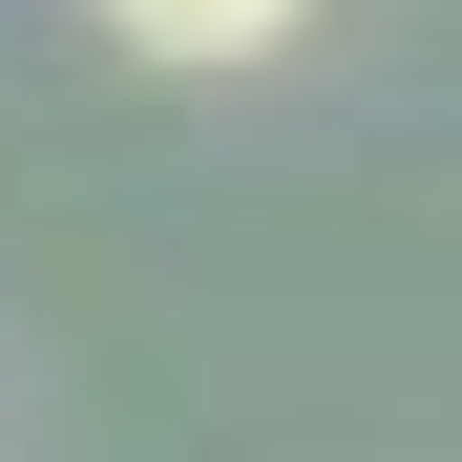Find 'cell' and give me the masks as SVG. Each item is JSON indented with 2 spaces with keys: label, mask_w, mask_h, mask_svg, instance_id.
Instances as JSON below:
<instances>
[{
  "label": "cell",
  "mask_w": 462,
  "mask_h": 462,
  "mask_svg": "<svg viewBox=\"0 0 462 462\" xmlns=\"http://www.w3.org/2000/svg\"><path fill=\"white\" fill-rule=\"evenodd\" d=\"M106 22L147 42V63H253V42H294L316 0H106Z\"/></svg>",
  "instance_id": "1"
}]
</instances>
